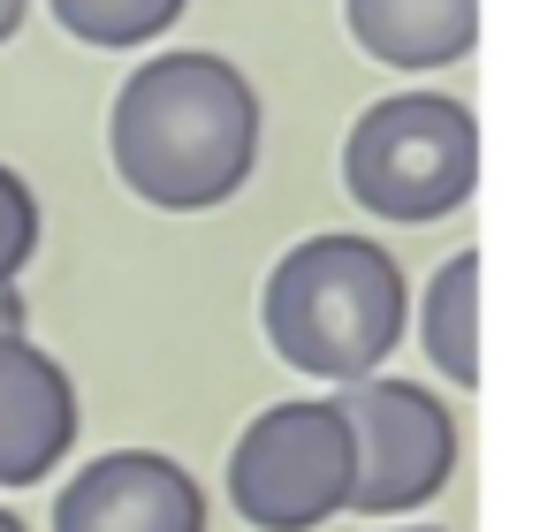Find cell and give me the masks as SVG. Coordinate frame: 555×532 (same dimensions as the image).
<instances>
[{
	"mask_svg": "<svg viewBox=\"0 0 555 532\" xmlns=\"http://www.w3.org/2000/svg\"><path fill=\"white\" fill-rule=\"evenodd\" d=\"M259 327L282 350V365L350 388V380L380 373L388 350L403 342L411 289L380 236L320 229L274 259V274L259 289Z\"/></svg>",
	"mask_w": 555,
	"mask_h": 532,
	"instance_id": "2",
	"label": "cell"
},
{
	"mask_svg": "<svg viewBox=\"0 0 555 532\" xmlns=\"http://www.w3.org/2000/svg\"><path fill=\"white\" fill-rule=\"evenodd\" d=\"M335 403L350 426V509L358 517H411L449 486L456 418L434 388L396 380V373H365Z\"/></svg>",
	"mask_w": 555,
	"mask_h": 532,
	"instance_id": "5",
	"label": "cell"
},
{
	"mask_svg": "<svg viewBox=\"0 0 555 532\" xmlns=\"http://www.w3.org/2000/svg\"><path fill=\"white\" fill-rule=\"evenodd\" d=\"M0 532H31V524H24V517H16L9 502H0Z\"/></svg>",
	"mask_w": 555,
	"mask_h": 532,
	"instance_id": "14",
	"label": "cell"
},
{
	"mask_svg": "<svg viewBox=\"0 0 555 532\" xmlns=\"http://www.w3.org/2000/svg\"><path fill=\"white\" fill-rule=\"evenodd\" d=\"M39 191L0 160V289H16L24 282V267L39 259Z\"/></svg>",
	"mask_w": 555,
	"mask_h": 532,
	"instance_id": "11",
	"label": "cell"
},
{
	"mask_svg": "<svg viewBox=\"0 0 555 532\" xmlns=\"http://www.w3.org/2000/svg\"><path fill=\"white\" fill-rule=\"evenodd\" d=\"M403 532H434V524H403Z\"/></svg>",
	"mask_w": 555,
	"mask_h": 532,
	"instance_id": "15",
	"label": "cell"
},
{
	"mask_svg": "<svg viewBox=\"0 0 555 532\" xmlns=\"http://www.w3.org/2000/svg\"><path fill=\"white\" fill-rule=\"evenodd\" d=\"M350 39L388 69H449L479 39V0H343Z\"/></svg>",
	"mask_w": 555,
	"mask_h": 532,
	"instance_id": "8",
	"label": "cell"
},
{
	"mask_svg": "<svg viewBox=\"0 0 555 532\" xmlns=\"http://www.w3.org/2000/svg\"><path fill=\"white\" fill-rule=\"evenodd\" d=\"M259 138H267V115L251 77L206 47L153 54L115 92V115H107L115 176L160 213L229 206L259 168Z\"/></svg>",
	"mask_w": 555,
	"mask_h": 532,
	"instance_id": "1",
	"label": "cell"
},
{
	"mask_svg": "<svg viewBox=\"0 0 555 532\" xmlns=\"http://www.w3.org/2000/svg\"><path fill=\"white\" fill-rule=\"evenodd\" d=\"M183 9H191V0H54V24H62L69 39H85V47L122 54V47L168 39Z\"/></svg>",
	"mask_w": 555,
	"mask_h": 532,
	"instance_id": "10",
	"label": "cell"
},
{
	"mask_svg": "<svg viewBox=\"0 0 555 532\" xmlns=\"http://www.w3.org/2000/svg\"><path fill=\"white\" fill-rule=\"evenodd\" d=\"M24 16H31V0H0V47L24 31Z\"/></svg>",
	"mask_w": 555,
	"mask_h": 532,
	"instance_id": "13",
	"label": "cell"
},
{
	"mask_svg": "<svg viewBox=\"0 0 555 532\" xmlns=\"http://www.w3.org/2000/svg\"><path fill=\"white\" fill-rule=\"evenodd\" d=\"M0 327H31V304H24V289H0Z\"/></svg>",
	"mask_w": 555,
	"mask_h": 532,
	"instance_id": "12",
	"label": "cell"
},
{
	"mask_svg": "<svg viewBox=\"0 0 555 532\" xmlns=\"http://www.w3.org/2000/svg\"><path fill=\"white\" fill-rule=\"evenodd\" d=\"M77 380L31 327H0V486H39L77 449Z\"/></svg>",
	"mask_w": 555,
	"mask_h": 532,
	"instance_id": "7",
	"label": "cell"
},
{
	"mask_svg": "<svg viewBox=\"0 0 555 532\" xmlns=\"http://www.w3.org/2000/svg\"><path fill=\"white\" fill-rule=\"evenodd\" d=\"M54 532H206V486L168 449H107L69 471Z\"/></svg>",
	"mask_w": 555,
	"mask_h": 532,
	"instance_id": "6",
	"label": "cell"
},
{
	"mask_svg": "<svg viewBox=\"0 0 555 532\" xmlns=\"http://www.w3.org/2000/svg\"><path fill=\"white\" fill-rule=\"evenodd\" d=\"M418 335H426V358L449 373V388H479V251H456L426 282Z\"/></svg>",
	"mask_w": 555,
	"mask_h": 532,
	"instance_id": "9",
	"label": "cell"
},
{
	"mask_svg": "<svg viewBox=\"0 0 555 532\" xmlns=\"http://www.w3.org/2000/svg\"><path fill=\"white\" fill-rule=\"evenodd\" d=\"M229 494L251 532H320L350 509V426L343 403H274L229 456Z\"/></svg>",
	"mask_w": 555,
	"mask_h": 532,
	"instance_id": "4",
	"label": "cell"
},
{
	"mask_svg": "<svg viewBox=\"0 0 555 532\" xmlns=\"http://www.w3.org/2000/svg\"><path fill=\"white\" fill-rule=\"evenodd\" d=\"M343 191L388 229L449 221L479 191L472 107L449 100V92H403V100L365 107L343 138Z\"/></svg>",
	"mask_w": 555,
	"mask_h": 532,
	"instance_id": "3",
	"label": "cell"
}]
</instances>
